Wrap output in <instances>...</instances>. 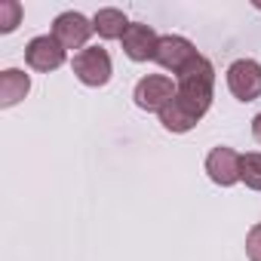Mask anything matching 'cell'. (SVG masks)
I'll list each match as a JSON object with an SVG mask.
<instances>
[{"label": "cell", "instance_id": "obj_7", "mask_svg": "<svg viewBox=\"0 0 261 261\" xmlns=\"http://www.w3.org/2000/svg\"><path fill=\"white\" fill-rule=\"evenodd\" d=\"M65 59H68V49H65L53 34H40V37H34V40L25 46V62H28V68L43 71V74L62 68Z\"/></svg>", "mask_w": 261, "mask_h": 261}, {"label": "cell", "instance_id": "obj_14", "mask_svg": "<svg viewBox=\"0 0 261 261\" xmlns=\"http://www.w3.org/2000/svg\"><path fill=\"white\" fill-rule=\"evenodd\" d=\"M246 255L249 261H261V224H252L246 233Z\"/></svg>", "mask_w": 261, "mask_h": 261}, {"label": "cell", "instance_id": "obj_4", "mask_svg": "<svg viewBox=\"0 0 261 261\" xmlns=\"http://www.w3.org/2000/svg\"><path fill=\"white\" fill-rule=\"evenodd\" d=\"M133 98H136V105H139L142 111H157V114H160V111L175 98V83H172V77H166V74H148V77H142V80L136 83Z\"/></svg>", "mask_w": 261, "mask_h": 261}, {"label": "cell", "instance_id": "obj_15", "mask_svg": "<svg viewBox=\"0 0 261 261\" xmlns=\"http://www.w3.org/2000/svg\"><path fill=\"white\" fill-rule=\"evenodd\" d=\"M252 136H255V139L261 142V111H258V114L252 117Z\"/></svg>", "mask_w": 261, "mask_h": 261}, {"label": "cell", "instance_id": "obj_3", "mask_svg": "<svg viewBox=\"0 0 261 261\" xmlns=\"http://www.w3.org/2000/svg\"><path fill=\"white\" fill-rule=\"evenodd\" d=\"M71 68H74V74H77V80H80L83 86H105V83L111 80V74H114L111 56H108V49H101V46H86V49H80V53L74 56Z\"/></svg>", "mask_w": 261, "mask_h": 261}, {"label": "cell", "instance_id": "obj_13", "mask_svg": "<svg viewBox=\"0 0 261 261\" xmlns=\"http://www.w3.org/2000/svg\"><path fill=\"white\" fill-rule=\"evenodd\" d=\"M22 25V4L19 0H0V34H13Z\"/></svg>", "mask_w": 261, "mask_h": 261}, {"label": "cell", "instance_id": "obj_1", "mask_svg": "<svg viewBox=\"0 0 261 261\" xmlns=\"http://www.w3.org/2000/svg\"><path fill=\"white\" fill-rule=\"evenodd\" d=\"M215 95V68L206 56H200L185 74L175 77V98L160 111V123L169 133H191L206 117Z\"/></svg>", "mask_w": 261, "mask_h": 261}, {"label": "cell", "instance_id": "obj_12", "mask_svg": "<svg viewBox=\"0 0 261 261\" xmlns=\"http://www.w3.org/2000/svg\"><path fill=\"white\" fill-rule=\"evenodd\" d=\"M240 181L249 191H261V154H243L240 157Z\"/></svg>", "mask_w": 261, "mask_h": 261}, {"label": "cell", "instance_id": "obj_6", "mask_svg": "<svg viewBox=\"0 0 261 261\" xmlns=\"http://www.w3.org/2000/svg\"><path fill=\"white\" fill-rule=\"evenodd\" d=\"M92 22L77 13V10H68V13H59L56 22H53V37L65 46V49H86V40L92 34Z\"/></svg>", "mask_w": 261, "mask_h": 261}, {"label": "cell", "instance_id": "obj_9", "mask_svg": "<svg viewBox=\"0 0 261 261\" xmlns=\"http://www.w3.org/2000/svg\"><path fill=\"white\" fill-rule=\"evenodd\" d=\"M206 175L218 185V188H230L240 181V154L233 148H215L206 157Z\"/></svg>", "mask_w": 261, "mask_h": 261}, {"label": "cell", "instance_id": "obj_8", "mask_svg": "<svg viewBox=\"0 0 261 261\" xmlns=\"http://www.w3.org/2000/svg\"><path fill=\"white\" fill-rule=\"evenodd\" d=\"M123 43V53L133 59V62H148L157 56V43H160V34L151 28V25H142V22H133L126 28V34L120 37Z\"/></svg>", "mask_w": 261, "mask_h": 261}, {"label": "cell", "instance_id": "obj_11", "mask_svg": "<svg viewBox=\"0 0 261 261\" xmlns=\"http://www.w3.org/2000/svg\"><path fill=\"white\" fill-rule=\"evenodd\" d=\"M129 25H133V22L123 16V10H114V7H105V10H98V13L92 16V28H95V34L105 37V40H120Z\"/></svg>", "mask_w": 261, "mask_h": 261}, {"label": "cell", "instance_id": "obj_5", "mask_svg": "<svg viewBox=\"0 0 261 261\" xmlns=\"http://www.w3.org/2000/svg\"><path fill=\"white\" fill-rule=\"evenodd\" d=\"M227 89L240 101L261 98V65L255 59H237L227 68Z\"/></svg>", "mask_w": 261, "mask_h": 261}, {"label": "cell", "instance_id": "obj_10", "mask_svg": "<svg viewBox=\"0 0 261 261\" xmlns=\"http://www.w3.org/2000/svg\"><path fill=\"white\" fill-rule=\"evenodd\" d=\"M31 89V77L19 68H7L0 71V108H13L19 105Z\"/></svg>", "mask_w": 261, "mask_h": 261}, {"label": "cell", "instance_id": "obj_2", "mask_svg": "<svg viewBox=\"0 0 261 261\" xmlns=\"http://www.w3.org/2000/svg\"><path fill=\"white\" fill-rule=\"evenodd\" d=\"M197 59H200L197 46H194L188 37H181V34H163L160 43H157V56H154V62H157L160 68L172 71L175 77L185 74Z\"/></svg>", "mask_w": 261, "mask_h": 261}]
</instances>
